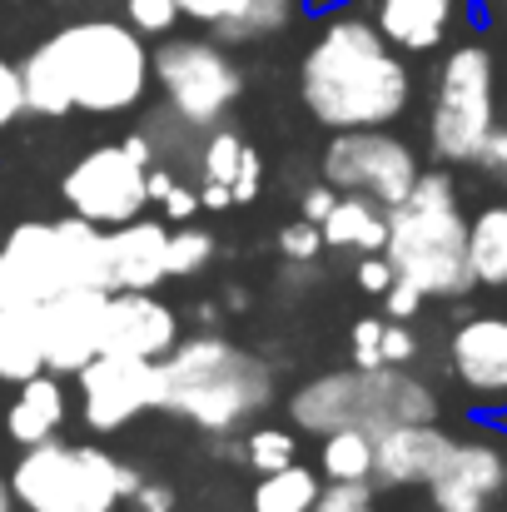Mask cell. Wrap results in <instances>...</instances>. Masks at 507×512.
I'll return each instance as SVG.
<instances>
[{"label": "cell", "mask_w": 507, "mask_h": 512, "mask_svg": "<svg viewBox=\"0 0 507 512\" xmlns=\"http://www.w3.org/2000/svg\"><path fill=\"white\" fill-rule=\"evenodd\" d=\"M304 0H249L244 15L224 30H214L224 45H249V40H264V35H284L294 20H299Z\"/></svg>", "instance_id": "26"}, {"label": "cell", "mask_w": 507, "mask_h": 512, "mask_svg": "<svg viewBox=\"0 0 507 512\" xmlns=\"http://www.w3.org/2000/svg\"><path fill=\"white\" fill-rule=\"evenodd\" d=\"M179 0H125V20L140 30V35H174V25H179Z\"/></svg>", "instance_id": "30"}, {"label": "cell", "mask_w": 507, "mask_h": 512, "mask_svg": "<svg viewBox=\"0 0 507 512\" xmlns=\"http://www.w3.org/2000/svg\"><path fill=\"white\" fill-rule=\"evenodd\" d=\"M319 174L338 194H368L373 204L393 209L408 199L423 165H418L413 145H403L383 125V130H334V140L319 155Z\"/></svg>", "instance_id": "10"}, {"label": "cell", "mask_w": 507, "mask_h": 512, "mask_svg": "<svg viewBox=\"0 0 507 512\" xmlns=\"http://www.w3.org/2000/svg\"><path fill=\"white\" fill-rule=\"evenodd\" d=\"M314 512H378V508H373V503H358V508H324V503H319Z\"/></svg>", "instance_id": "48"}, {"label": "cell", "mask_w": 507, "mask_h": 512, "mask_svg": "<svg viewBox=\"0 0 507 512\" xmlns=\"http://www.w3.org/2000/svg\"><path fill=\"white\" fill-rule=\"evenodd\" d=\"M140 488V473L100 443L45 438L20 448L10 493L20 512H120Z\"/></svg>", "instance_id": "6"}, {"label": "cell", "mask_w": 507, "mask_h": 512, "mask_svg": "<svg viewBox=\"0 0 507 512\" xmlns=\"http://www.w3.org/2000/svg\"><path fill=\"white\" fill-rule=\"evenodd\" d=\"M244 135L234 130H214L209 145L199 150V179H214V184H229L234 189V174H239V160H244Z\"/></svg>", "instance_id": "29"}, {"label": "cell", "mask_w": 507, "mask_h": 512, "mask_svg": "<svg viewBox=\"0 0 507 512\" xmlns=\"http://www.w3.org/2000/svg\"><path fill=\"white\" fill-rule=\"evenodd\" d=\"M20 115H30V105H25V75H20V65L0 60V130H10Z\"/></svg>", "instance_id": "32"}, {"label": "cell", "mask_w": 507, "mask_h": 512, "mask_svg": "<svg viewBox=\"0 0 507 512\" xmlns=\"http://www.w3.org/2000/svg\"><path fill=\"white\" fill-rule=\"evenodd\" d=\"M264 189V155L254 145H244V160H239V174H234V204H254Z\"/></svg>", "instance_id": "38"}, {"label": "cell", "mask_w": 507, "mask_h": 512, "mask_svg": "<svg viewBox=\"0 0 507 512\" xmlns=\"http://www.w3.org/2000/svg\"><path fill=\"white\" fill-rule=\"evenodd\" d=\"M0 512H20L15 508V493H10V478H0Z\"/></svg>", "instance_id": "47"}, {"label": "cell", "mask_w": 507, "mask_h": 512, "mask_svg": "<svg viewBox=\"0 0 507 512\" xmlns=\"http://www.w3.org/2000/svg\"><path fill=\"white\" fill-rule=\"evenodd\" d=\"M179 343V314L155 289H115L105 299V334L100 353H130V358H165Z\"/></svg>", "instance_id": "17"}, {"label": "cell", "mask_w": 507, "mask_h": 512, "mask_svg": "<svg viewBox=\"0 0 507 512\" xmlns=\"http://www.w3.org/2000/svg\"><path fill=\"white\" fill-rule=\"evenodd\" d=\"M378 304H383V319H403V324H413V319L423 314L428 294H423L418 284H408V279H393V284H388V294H383Z\"/></svg>", "instance_id": "33"}, {"label": "cell", "mask_w": 507, "mask_h": 512, "mask_svg": "<svg viewBox=\"0 0 507 512\" xmlns=\"http://www.w3.org/2000/svg\"><path fill=\"white\" fill-rule=\"evenodd\" d=\"M214 234L204 229V224H174L169 229V244H165V269L169 279H194V274H204L209 264H214Z\"/></svg>", "instance_id": "27"}, {"label": "cell", "mask_w": 507, "mask_h": 512, "mask_svg": "<svg viewBox=\"0 0 507 512\" xmlns=\"http://www.w3.org/2000/svg\"><path fill=\"white\" fill-rule=\"evenodd\" d=\"M448 373L483 408H507V314H468L448 334Z\"/></svg>", "instance_id": "13"}, {"label": "cell", "mask_w": 507, "mask_h": 512, "mask_svg": "<svg viewBox=\"0 0 507 512\" xmlns=\"http://www.w3.org/2000/svg\"><path fill=\"white\" fill-rule=\"evenodd\" d=\"M473 165L483 174H493V179L507 189V125H493V130H488V140H483V150H478Z\"/></svg>", "instance_id": "39"}, {"label": "cell", "mask_w": 507, "mask_h": 512, "mask_svg": "<svg viewBox=\"0 0 507 512\" xmlns=\"http://www.w3.org/2000/svg\"><path fill=\"white\" fill-rule=\"evenodd\" d=\"M299 100L324 130H383L413 105V70L368 15L334 10L299 60Z\"/></svg>", "instance_id": "2"}, {"label": "cell", "mask_w": 507, "mask_h": 512, "mask_svg": "<svg viewBox=\"0 0 507 512\" xmlns=\"http://www.w3.org/2000/svg\"><path fill=\"white\" fill-rule=\"evenodd\" d=\"M70 423V393L60 373H35L25 383H15L10 403H5V438L15 448H35L45 438H60V428Z\"/></svg>", "instance_id": "20"}, {"label": "cell", "mask_w": 507, "mask_h": 512, "mask_svg": "<svg viewBox=\"0 0 507 512\" xmlns=\"http://www.w3.org/2000/svg\"><path fill=\"white\" fill-rule=\"evenodd\" d=\"M194 189H199V209H209V214H214V209H234V189H229V184L199 179Z\"/></svg>", "instance_id": "43"}, {"label": "cell", "mask_w": 507, "mask_h": 512, "mask_svg": "<svg viewBox=\"0 0 507 512\" xmlns=\"http://www.w3.org/2000/svg\"><path fill=\"white\" fill-rule=\"evenodd\" d=\"M319 478L324 483H358L373 478V433L368 428H334L319 438Z\"/></svg>", "instance_id": "25"}, {"label": "cell", "mask_w": 507, "mask_h": 512, "mask_svg": "<svg viewBox=\"0 0 507 512\" xmlns=\"http://www.w3.org/2000/svg\"><path fill=\"white\" fill-rule=\"evenodd\" d=\"M224 299H229V309H234V314H244V309H249V289H244V284H229V294H224Z\"/></svg>", "instance_id": "45"}, {"label": "cell", "mask_w": 507, "mask_h": 512, "mask_svg": "<svg viewBox=\"0 0 507 512\" xmlns=\"http://www.w3.org/2000/svg\"><path fill=\"white\" fill-rule=\"evenodd\" d=\"M105 289H65L40 299V348L45 368L60 378H75L95 353L105 334Z\"/></svg>", "instance_id": "14"}, {"label": "cell", "mask_w": 507, "mask_h": 512, "mask_svg": "<svg viewBox=\"0 0 507 512\" xmlns=\"http://www.w3.org/2000/svg\"><path fill=\"white\" fill-rule=\"evenodd\" d=\"M150 65L169 115L189 130H214L244 95V70L229 60L219 40L165 35V45L150 50Z\"/></svg>", "instance_id": "9"}, {"label": "cell", "mask_w": 507, "mask_h": 512, "mask_svg": "<svg viewBox=\"0 0 507 512\" xmlns=\"http://www.w3.org/2000/svg\"><path fill=\"white\" fill-rule=\"evenodd\" d=\"M80 423L90 433H120L145 413H160V363L130 353H95L80 373Z\"/></svg>", "instance_id": "12"}, {"label": "cell", "mask_w": 507, "mask_h": 512, "mask_svg": "<svg viewBox=\"0 0 507 512\" xmlns=\"http://www.w3.org/2000/svg\"><path fill=\"white\" fill-rule=\"evenodd\" d=\"M45 373V348H40V304H5L0 309V383H25Z\"/></svg>", "instance_id": "22"}, {"label": "cell", "mask_w": 507, "mask_h": 512, "mask_svg": "<svg viewBox=\"0 0 507 512\" xmlns=\"http://www.w3.org/2000/svg\"><path fill=\"white\" fill-rule=\"evenodd\" d=\"M5 304H25V289H20V274L10 269V259L0 254V309H5ZM30 304H35V299H30Z\"/></svg>", "instance_id": "44"}, {"label": "cell", "mask_w": 507, "mask_h": 512, "mask_svg": "<svg viewBox=\"0 0 507 512\" xmlns=\"http://www.w3.org/2000/svg\"><path fill=\"white\" fill-rule=\"evenodd\" d=\"M348 348L358 368H378L383 363V319H358L348 329Z\"/></svg>", "instance_id": "34"}, {"label": "cell", "mask_w": 507, "mask_h": 512, "mask_svg": "<svg viewBox=\"0 0 507 512\" xmlns=\"http://www.w3.org/2000/svg\"><path fill=\"white\" fill-rule=\"evenodd\" d=\"M319 493H324V478L319 468L309 463H284L274 473H259L254 493H249V508L254 512H314L319 508Z\"/></svg>", "instance_id": "24"}, {"label": "cell", "mask_w": 507, "mask_h": 512, "mask_svg": "<svg viewBox=\"0 0 507 512\" xmlns=\"http://www.w3.org/2000/svg\"><path fill=\"white\" fill-rule=\"evenodd\" d=\"M353 279H358V289H363V294L383 299V294H388V284H393L398 274H393V264H388L383 254H358V264H353Z\"/></svg>", "instance_id": "37"}, {"label": "cell", "mask_w": 507, "mask_h": 512, "mask_svg": "<svg viewBox=\"0 0 507 512\" xmlns=\"http://www.w3.org/2000/svg\"><path fill=\"white\" fill-rule=\"evenodd\" d=\"M498 5H503V15H507V0H498Z\"/></svg>", "instance_id": "49"}, {"label": "cell", "mask_w": 507, "mask_h": 512, "mask_svg": "<svg viewBox=\"0 0 507 512\" xmlns=\"http://www.w3.org/2000/svg\"><path fill=\"white\" fill-rule=\"evenodd\" d=\"M130 508L135 512H179V493H174L169 483H145V478H140V488L130 493Z\"/></svg>", "instance_id": "41"}, {"label": "cell", "mask_w": 507, "mask_h": 512, "mask_svg": "<svg viewBox=\"0 0 507 512\" xmlns=\"http://www.w3.org/2000/svg\"><path fill=\"white\" fill-rule=\"evenodd\" d=\"M289 418L299 423V433H314V438L334 428H368L378 438L393 423H433L438 393L398 363H378V368L348 363V368L299 383L289 398Z\"/></svg>", "instance_id": "5"}, {"label": "cell", "mask_w": 507, "mask_h": 512, "mask_svg": "<svg viewBox=\"0 0 507 512\" xmlns=\"http://www.w3.org/2000/svg\"><path fill=\"white\" fill-rule=\"evenodd\" d=\"M25 105L30 115H130L150 80V45L135 25L120 20H75L45 35L25 60Z\"/></svg>", "instance_id": "1"}, {"label": "cell", "mask_w": 507, "mask_h": 512, "mask_svg": "<svg viewBox=\"0 0 507 512\" xmlns=\"http://www.w3.org/2000/svg\"><path fill=\"white\" fill-rule=\"evenodd\" d=\"M453 433L433 423H393L373 438V488H428L448 453H453Z\"/></svg>", "instance_id": "16"}, {"label": "cell", "mask_w": 507, "mask_h": 512, "mask_svg": "<svg viewBox=\"0 0 507 512\" xmlns=\"http://www.w3.org/2000/svg\"><path fill=\"white\" fill-rule=\"evenodd\" d=\"M334 199H338V189L329 184V179H324V174H319V179H314V184L299 194V219H314V224H324V214L334 209Z\"/></svg>", "instance_id": "42"}, {"label": "cell", "mask_w": 507, "mask_h": 512, "mask_svg": "<svg viewBox=\"0 0 507 512\" xmlns=\"http://www.w3.org/2000/svg\"><path fill=\"white\" fill-rule=\"evenodd\" d=\"M169 224L165 219H130L105 229V254H110V294L115 289H160L169 279L165 269Z\"/></svg>", "instance_id": "19"}, {"label": "cell", "mask_w": 507, "mask_h": 512, "mask_svg": "<svg viewBox=\"0 0 507 512\" xmlns=\"http://www.w3.org/2000/svg\"><path fill=\"white\" fill-rule=\"evenodd\" d=\"M507 493V453L493 438H458L443 473L428 483L433 512H493Z\"/></svg>", "instance_id": "15"}, {"label": "cell", "mask_w": 507, "mask_h": 512, "mask_svg": "<svg viewBox=\"0 0 507 512\" xmlns=\"http://www.w3.org/2000/svg\"><path fill=\"white\" fill-rule=\"evenodd\" d=\"M468 264L478 289H507V199L468 214Z\"/></svg>", "instance_id": "23"}, {"label": "cell", "mask_w": 507, "mask_h": 512, "mask_svg": "<svg viewBox=\"0 0 507 512\" xmlns=\"http://www.w3.org/2000/svg\"><path fill=\"white\" fill-rule=\"evenodd\" d=\"M498 125V65L483 40H463L443 55L428 100V150L438 165H473Z\"/></svg>", "instance_id": "8"}, {"label": "cell", "mask_w": 507, "mask_h": 512, "mask_svg": "<svg viewBox=\"0 0 507 512\" xmlns=\"http://www.w3.org/2000/svg\"><path fill=\"white\" fill-rule=\"evenodd\" d=\"M383 259L428 299H463L478 289L468 264V214L448 170H423L408 199L388 209Z\"/></svg>", "instance_id": "4"}, {"label": "cell", "mask_w": 507, "mask_h": 512, "mask_svg": "<svg viewBox=\"0 0 507 512\" xmlns=\"http://www.w3.org/2000/svg\"><path fill=\"white\" fill-rule=\"evenodd\" d=\"M324 249H343V254H383L388 239V209L373 204L368 194H338L334 209L319 224Z\"/></svg>", "instance_id": "21"}, {"label": "cell", "mask_w": 507, "mask_h": 512, "mask_svg": "<svg viewBox=\"0 0 507 512\" xmlns=\"http://www.w3.org/2000/svg\"><path fill=\"white\" fill-rule=\"evenodd\" d=\"M473 15L468 0H373V25L383 30V40L403 55H433L453 40V30H463V20Z\"/></svg>", "instance_id": "18"}, {"label": "cell", "mask_w": 507, "mask_h": 512, "mask_svg": "<svg viewBox=\"0 0 507 512\" xmlns=\"http://www.w3.org/2000/svg\"><path fill=\"white\" fill-rule=\"evenodd\" d=\"M299 458V433L294 428H279V423H254L244 433V463L254 473H274L284 463Z\"/></svg>", "instance_id": "28"}, {"label": "cell", "mask_w": 507, "mask_h": 512, "mask_svg": "<svg viewBox=\"0 0 507 512\" xmlns=\"http://www.w3.org/2000/svg\"><path fill=\"white\" fill-rule=\"evenodd\" d=\"M413 358H418V334H413L403 319H383V363L408 368Z\"/></svg>", "instance_id": "36"}, {"label": "cell", "mask_w": 507, "mask_h": 512, "mask_svg": "<svg viewBox=\"0 0 507 512\" xmlns=\"http://www.w3.org/2000/svg\"><path fill=\"white\" fill-rule=\"evenodd\" d=\"M279 254H284V264H314V259L324 254V234H319V224H314V219H294V224H284V229H279Z\"/></svg>", "instance_id": "31"}, {"label": "cell", "mask_w": 507, "mask_h": 512, "mask_svg": "<svg viewBox=\"0 0 507 512\" xmlns=\"http://www.w3.org/2000/svg\"><path fill=\"white\" fill-rule=\"evenodd\" d=\"M274 403V363L224 334L179 339L160 358V413L184 418L204 438L249 428Z\"/></svg>", "instance_id": "3"}, {"label": "cell", "mask_w": 507, "mask_h": 512, "mask_svg": "<svg viewBox=\"0 0 507 512\" xmlns=\"http://www.w3.org/2000/svg\"><path fill=\"white\" fill-rule=\"evenodd\" d=\"M244 5H249V0H179V10H184L189 20H199V25H214V30L234 25V20L244 15Z\"/></svg>", "instance_id": "35"}, {"label": "cell", "mask_w": 507, "mask_h": 512, "mask_svg": "<svg viewBox=\"0 0 507 512\" xmlns=\"http://www.w3.org/2000/svg\"><path fill=\"white\" fill-rule=\"evenodd\" d=\"M145 160H135L120 145H95L85 150L70 170L60 174V199L70 214L100 224V229H115V224H130L145 214L150 204V184H145Z\"/></svg>", "instance_id": "11"}, {"label": "cell", "mask_w": 507, "mask_h": 512, "mask_svg": "<svg viewBox=\"0 0 507 512\" xmlns=\"http://www.w3.org/2000/svg\"><path fill=\"white\" fill-rule=\"evenodd\" d=\"M194 214H199V189L179 179L165 199H160V219H165V224H184V219H194Z\"/></svg>", "instance_id": "40"}, {"label": "cell", "mask_w": 507, "mask_h": 512, "mask_svg": "<svg viewBox=\"0 0 507 512\" xmlns=\"http://www.w3.org/2000/svg\"><path fill=\"white\" fill-rule=\"evenodd\" d=\"M343 5H348V0H304V10H324V15H334Z\"/></svg>", "instance_id": "46"}, {"label": "cell", "mask_w": 507, "mask_h": 512, "mask_svg": "<svg viewBox=\"0 0 507 512\" xmlns=\"http://www.w3.org/2000/svg\"><path fill=\"white\" fill-rule=\"evenodd\" d=\"M0 254L10 259V269L20 274L25 299H50L65 289H105L110 294V254H105V229L80 219V214H60V219H25L5 234Z\"/></svg>", "instance_id": "7"}]
</instances>
